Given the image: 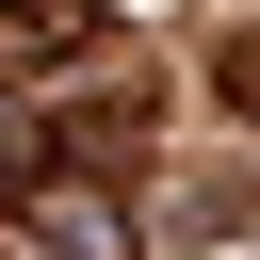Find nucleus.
Listing matches in <instances>:
<instances>
[{
	"label": "nucleus",
	"mask_w": 260,
	"mask_h": 260,
	"mask_svg": "<svg viewBox=\"0 0 260 260\" xmlns=\"http://www.w3.org/2000/svg\"><path fill=\"white\" fill-rule=\"evenodd\" d=\"M32 16H65V0H32Z\"/></svg>",
	"instance_id": "1"
}]
</instances>
